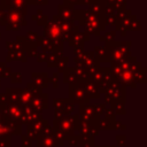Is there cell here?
I'll return each mask as SVG.
<instances>
[{"instance_id": "6da1fadb", "label": "cell", "mask_w": 147, "mask_h": 147, "mask_svg": "<svg viewBox=\"0 0 147 147\" xmlns=\"http://www.w3.org/2000/svg\"><path fill=\"white\" fill-rule=\"evenodd\" d=\"M75 16V22H78V26L83 28V32L91 36H100L101 31L106 30L105 23H103V16H96L91 14L88 10H83V9H75L74 13Z\"/></svg>"}, {"instance_id": "7a4b0ae2", "label": "cell", "mask_w": 147, "mask_h": 147, "mask_svg": "<svg viewBox=\"0 0 147 147\" xmlns=\"http://www.w3.org/2000/svg\"><path fill=\"white\" fill-rule=\"evenodd\" d=\"M78 125H79V116L75 114L65 115L57 121L53 119V127L57 129L64 136L65 140L67 138L76 134L75 132L78 131Z\"/></svg>"}, {"instance_id": "3957f363", "label": "cell", "mask_w": 147, "mask_h": 147, "mask_svg": "<svg viewBox=\"0 0 147 147\" xmlns=\"http://www.w3.org/2000/svg\"><path fill=\"white\" fill-rule=\"evenodd\" d=\"M25 25H26L25 16L22 13L14 9L6 10L3 26L6 28L7 31H18L21 30L22 26H25Z\"/></svg>"}, {"instance_id": "277c9868", "label": "cell", "mask_w": 147, "mask_h": 147, "mask_svg": "<svg viewBox=\"0 0 147 147\" xmlns=\"http://www.w3.org/2000/svg\"><path fill=\"white\" fill-rule=\"evenodd\" d=\"M42 38H46L48 40H62V32H61V28H60V17L57 15H53L52 18H48L47 23L44 26Z\"/></svg>"}, {"instance_id": "5b68a950", "label": "cell", "mask_w": 147, "mask_h": 147, "mask_svg": "<svg viewBox=\"0 0 147 147\" xmlns=\"http://www.w3.org/2000/svg\"><path fill=\"white\" fill-rule=\"evenodd\" d=\"M114 102H125V87L118 85L115 80L105 93V103L111 105Z\"/></svg>"}, {"instance_id": "8992f818", "label": "cell", "mask_w": 147, "mask_h": 147, "mask_svg": "<svg viewBox=\"0 0 147 147\" xmlns=\"http://www.w3.org/2000/svg\"><path fill=\"white\" fill-rule=\"evenodd\" d=\"M0 111L6 118L20 124L21 118L23 116V106L20 103H7L6 106L0 107Z\"/></svg>"}, {"instance_id": "52a82bcc", "label": "cell", "mask_w": 147, "mask_h": 147, "mask_svg": "<svg viewBox=\"0 0 147 147\" xmlns=\"http://www.w3.org/2000/svg\"><path fill=\"white\" fill-rule=\"evenodd\" d=\"M74 61H75L76 65H82L86 69H92V68L100 67V62H99V60L95 56L93 51H90V52L85 51L83 54L74 56Z\"/></svg>"}, {"instance_id": "ba28073f", "label": "cell", "mask_w": 147, "mask_h": 147, "mask_svg": "<svg viewBox=\"0 0 147 147\" xmlns=\"http://www.w3.org/2000/svg\"><path fill=\"white\" fill-rule=\"evenodd\" d=\"M68 100L74 103V105H85V103H90V98L87 96V94L83 91V88L78 85H69V96Z\"/></svg>"}, {"instance_id": "9c48e42d", "label": "cell", "mask_w": 147, "mask_h": 147, "mask_svg": "<svg viewBox=\"0 0 147 147\" xmlns=\"http://www.w3.org/2000/svg\"><path fill=\"white\" fill-rule=\"evenodd\" d=\"M79 119L90 122V123H94L98 124L100 117L96 114L95 110V105H91V103H85V105H79Z\"/></svg>"}, {"instance_id": "30bf717a", "label": "cell", "mask_w": 147, "mask_h": 147, "mask_svg": "<svg viewBox=\"0 0 147 147\" xmlns=\"http://www.w3.org/2000/svg\"><path fill=\"white\" fill-rule=\"evenodd\" d=\"M47 124H48L47 119L42 118V116H41L34 123H32L30 125H26V133H28L26 137L30 138L31 140H38L40 134H41V132H42V130L45 129V126Z\"/></svg>"}, {"instance_id": "8fae6325", "label": "cell", "mask_w": 147, "mask_h": 147, "mask_svg": "<svg viewBox=\"0 0 147 147\" xmlns=\"http://www.w3.org/2000/svg\"><path fill=\"white\" fill-rule=\"evenodd\" d=\"M29 107L34 111L40 114L42 110L48 108V94L47 93H39L37 95H33L32 100L29 103Z\"/></svg>"}, {"instance_id": "7c38bea8", "label": "cell", "mask_w": 147, "mask_h": 147, "mask_svg": "<svg viewBox=\"0 0 147 147\" xmlns=\"http://www.w3.org/2000/svg\"><path fill=\"white\" fill-rule=\"evenodd\" d=\"M22 133V125L8 119L5 124L0 125V138L10 137V134H21Z\"/></svg>"}, {"instance_id": "4fadbf2b", "label": "cell", "mask_w": 147, "mask_h": 147, "mask_svg": "<svg viewBox=\"0 0 147 147\" xmlns=\"http://www.w3.org/2000/svg\"><path fill=\"white\" fill-rule=\"evenodd\" d=\"M78 131L80 132L79 133L80 137H95L99 132V129H98V124L79 119Z\"/></svg>"}, {"instance_id": "5bb4252c", "label": "cell", "mask_w": 147, "mask_h": 147, "mask_svg": "<svg viewBox=\"0 0 147 147\" xmlns=\"http://www.w3.org/2000/svg\"><path fill=\"white\" fill-rule=\"evenodd\" d=\"M88 40H90V36H88V34L78 31V32L71 33V34L69 36V38H68L67 41H68V45H69L70 47L76 48V47L84 46V44H85L86 41H88Z\"/></svg>"}, {"instance_id": "9a60e30c", "label": "cell", "mask_w": 147, "mask_h": 147, "mask_svg": "<svg viewBox=\"0 0 147 147\" xmlns=\"http://www.w3.org/2000/svg\"><path fill=\"white\" fill-rule=\"evenodd\" d=\"M74 13H75V8L74 6H65L63 3H60L57 6V16L67 22H74L75 23V16H74Z\"/></svg>"}, {"instance_id": "2e32d148", "label": "cell", "mask_w": 147, "mask_h": 147, "mask_svg": "<svg viewBox=\"0 0 147 147\" xmlns=\"http://www.w3.org/2000/svg\"><path fill=\"white\" fill-rule=\"evenodd\" d=\"M31 79H32V84H34L38 88H40L41 91L44 88H47L49 83H48V79H49V76L47 72H32L31 74Z\"/></svg>"}, {"instance_id": "e0dca14e", "label": "cell", "mask_w": 147, "mask_h": 147, "mask_svg": "<svg viewBox=\"0 0 147 147\" xmlns=\"http://www.w3.org/2000/svg\"><path fill=\"white\" fill-rule=\"evenodd\" d=\"M78 85L83 88V91L87 94V96L91 99H99L100 98V93L99 90L96 87V85L94 83H92L91 80H86V82H79Z\"/></svg>"}, {"instance_id": "ac0fdd59", "label": "cell", "mask_w": 147, "mask_h": 147, "mask_svg": "<svg viewBox=\"0 0 147 147\" xmlns=\"http://www.w3.org/2000/svg\"><path fill=\"white\" fill-rule=\"evenodd\" d=\"M95 54V56L98 57L99 62H103V63H110V55H109V52L107 49L106 46H95L93 49H92Z\"/></svg>"}, {"instance_id": "d6986e66", "label": "cell", "mask_w": 147, "mask_h": 147, "mask_svg": "<svg viewBox=\"0 0 147 147\" xmlns=\"http://www.w3.org/2000/svg\"><path fill=\"white\" fill-rule=\"evenodd\" d=\"M106 1L105 0H93L92 3L88 6V11L96 16H103V8H105Z\"/></svg>"}, {"instance_id": "ffe728a7", "label": "cell", "mask_w": 147, "mask_h": 147, "mask_svg": "<svg viewBox=\"0 0 147 147\" xmlns=\"http://www.w3.org/2000/svg\"><path fill=\"white\" fill-rule=\"evenodd\" d=\"M26 0H10L6 10H9V9H14V10H17L20 13H22L24 16L26 14Z\"/></svg>"}, {"instance_id": "44dd1931", "label": "cell", "mask_w": 147, "mask_h": 147, "mask_svg": "<svg viewBox=\"0 0 147 147\" xmlns=\"http://www.w3.org/2000/svg\"><path fill=\"white\" fill-rule=\"evenodd\" d=\"M21 91H22V88H11V87H7L5 94H6V96H7L8 103H20Z\"/></svg>"}, {"instance_id": "7402d4cb", "label": "cell", "mask_w": 147, "mask_h": 147, "mask_svg": "<svg viewBox=\"0 0 147 147\" xmlns=\"http://www.w3.org/2000/svg\"><path fill=\"white\" fill-rule=\"evenodd\" d=\"M11 61L26 62V56H25L24 52H22V51H13V52H8L7 57H6V63L11 62Z\"/></svg>"}, {"instance_id": "603a6c76", "label": "cell", "mask_w": 147, "mask_h": 147, "mask_svg": "<svg viewBox=\"0 0 147 147\" xmlns=\"http://www.w3.org/2000/svg\"><path fill=\"white\" fill-rule=\"evenodd\" d=\"M72 70L78 79V83L88 80V69H86L82 65H75V67H72Z\"/></svg>"}, {"instance_id": "cb8c5ba5", "label": "cell", "mask_w": 147, "mask_h": 147, "mask_svg": "<svg viewBox=\"0 0 147 147\" xmlns=\"http://www.w3.org/2000/svg\"><path fill=\"white\" fill-rule=\"evenodd\" d=\"M115 118H109V117H103L102 119L100 118L98 122V129L99 130H115Z\"/></svg>"}, {"instance_id": "d4e9b609", "label": "cell", "mask_w": 147, "mask_h": 147, "mask_svg": "<svg viewBox=\"0 0 147 147\" xmlns=\"http://www.w3.org/2000/svg\"><path fill=\"white\" fill-rule=\"evenodd\" d=\"M38 146L37 147H60L59 142L56 141V139L54 138V136H49V137H44L40 138L38 141Z\"/></svg>"}, {"instance_id": "484cf974", "label": "cell", "mask_w": 147, "mask_h": 147, "mask_svg": "<svg viewBox=\"0 0 147 147\" xmlns=\"http://www.w3.org/2000/svg\"><path fill=\"white\" fill-rule=\"evenodd\" d=\"M24 37H25L26 41L33 47H38L39 44H40V40H41V37L33 30H28V32Z\"/></svg>"}, {"instance_id": "4316f807", "label": "cell", "mask_w": 147, "mask_h": 147, "mask_svg": "<svg viewBox=\"0 0 147 147\" xmlns=\"http://www.w3.org/2000/svg\"><path fill=\"white\" fill-rule=\"evenodd\" d=\"M63 82L67 83L68 85H75V84H78V79L72 70L71 67H68L64 72H63Z\"/></svg>"}, {"instance_id": "83f0119b", "label": "cell", "mask_w": 147, "mask_h": 147, "mask_svg": "<svg viewBox=\"0 0 147 147\" xmlns=\"http://www.w3.org/2000/svg\"><path fill=\"white\" fill-rule=\"evenodd\" d=\"M63 52H59V53H51L48 54V57H47V61H46V64L48 68H56L57 67V63L60 61V59L63 56Z\"/></svg>"}, {"instance_id": "f1b7e54d", "label": "cell", "mask_w": 147, "mask_h": 147, "mask_svg": "<svg viewBox=\"0 0 147 147\" xmlns=\"http://www.w3.org/2000/svg\"><path fill=\"white\" fill-rule=\"evenodd\" d=\"M133 79H134V83H141V84H145L147 82V69L141 67L139 68L138 70H136L133 72Z\"/></svg>"}, {"instance_id": "f546056e", "label": "cell", "mask_w": 147, "mask_h": 147, "mask_svg": "<svg viewBox=\"0 0 147 147\" xmlns=\"http://www.w3.org/2000/svg\"><path fill=\"white\" fill-rule=\"evenodd\" d=\"M33 94L28 90V88H22L21 91V96H20V105L22 106H28L30 101L32 100Z\"/></svg>"}, {"instance_id": "4dcf8cb0", "label": "cell", "mask_w": 147, "mask_h": 147, "mask_svg": "<svg viewBox=\"0 0 147 147\" xmlns=\"http://www.w3.org/2000/svg\"><path fill=\"white\" fill-rule=\"evenodd\" d=\"M115 31H119V33L122 36H125L126 32L129 31V18L125 20H121L117 22V24L115 25Z\"/></svg>"}, {"instance_id": "1f68e13d", "label": "cell", "mask_w": 147, "mask_h": 147, "mask_svg": "<svg viewBox=\"0 0 147 147\" xmlns=\"http://www.w3.org/2000/svg\"><path fill=\"white\" fill-rule=\"evenodd\" d=\"M39 46L41 47V49H42L44 53H47V54L55 53V49H54V47H53L51 40H48V39H46V38H42V37H41V40H40Z\"/></svg>"}, {"instance_id": "d6a6232c", "label": "cell", "mask_w": 147, "mask_h": 147, "mask_svg": "<svg viewBox=\"0 0 147 147\" xmlns=\"http://www.w3.org/2000/svg\"><path fill=\"white\" fill-rule=\"evenodd\" d=\"M129 30H133V31H140L141 30V23H140L139 18L133 14L129 18Z\"/></svg>"}, {"instance_id": "836d02e7", "label": "cell", "mask_w": 147, "mask_h": 147, "mask_svg": "<svg viewBox=\"0 0 147 147\" xmlns=\"http://www.w3.org/2000/svg\"><path fill=\"white\" fill-rule=\"evenodd\" d=\"M99 40L100 41H105L106 44H110V42H114L116 40V31L113 30V31H107L105 32L103 36H99Z\"/></svg>"}, {"instance_id": "e575fe53", "label": "cell", "mask_w": 147, "mask_h": 147, "mask_svg": "<svg viewBox=\"0 0 147 147\" xmlns=\"http://www.w3.org/2000/svg\"><path fill=\"white\" fill-rule=\"evenodd\" d=\"M78 147H94V137H80L79 136Z\"/></svg>"}, {"instance_id": "d590c367", "label": "cell", "mask_w": 147, "mask_h": 147, "mask_svg": "<svg viewBox=\"0 0 147 147\" xmlns=\"http://www.w3.org/2000/svg\"><path fill=\"white\" fill-rule=\"evenodd\" d=\"M118 20L116 17L115 14H111V15H103V23H105V26H115L117 24Z\"/></svg>"}, {"instance_id": "8d00e7d4", "label": "cell", "mask_w": 147, "mask_h": 147, "mask_svg": "<svg viewBox=\"0 0 147 147\" xmlns=\"http://www.w3.org/2000/svg\"><path fill=\"white\" fill-rule=\"evenodd\" d=\"M115 15H116L117 20H118V21H121V20L130 18V17H131V15H132V11H131L130 9H126V8H124V9H119V10H116Z\"/></svg>"}, {"instance_id": "74e56055", "label": "cell", "mask_w": 147, "mask_h": 147, "mask_svg": "<svg viewBox=\"0 0 147 147\" xmlns=\"http://www.w3.org/2000/svg\"><path fill=\"white\" fill-rule=\"evenodd\" d=\"M125 102H114L110 105V108L114 110L115 114H125Z\"/></svg>"}, {"instance_id": "f35d334b", "label": "cell", "mask_w": 147, "mask_h": 147, "mask_svg": "<svg viewBox=\"0 0 147 147\" xmlns=\"http://www.w3.org/2000/svg\"><path fill=\"white\" fill-rule=\"evenodd\" d=\"M68 62H69V57L65 56V55H63V56L60 59L59 63H57V67H56V68H57V71H59V72H64V70L68 68V67H67Z\"/></svg>"}, {"instance_id": "ab89813d", "label": "cell", "mask_w": 147, "mask_h": 147, "mask_svg": "<svg viewBox=\"0 0 147 147\" xmlns=\"http://www.w3.org/2000/svg\"><path fill=\"white\" fill-rule=\"evenodd\" d=\"M67 99H62V98H57V99H54L53 100V107H54V110H60L63 105L65 103Z\"/></svg>"}, {"instance_id": "60d3db41", "label": "cell", "mask_w": 147, "mask_h": 147, "mask_svg": "<svg viewBox=\"0 0 147 147\" xmlns=\"http://www.w3.org/2000/svg\"><path fill=\"white\" fill-rule=\"evenodd\" d=\"M10 80H11V83H14V84H20V83H22V79H23V77H22V74L21 72H11V75H10Z\"/></svg>"}, {"instance_id": "b9f144b4", "label": "cell", "mask_w": 147, "mask_h": 147, "mask_svg": "<svg viewBox=\"0 0 147 147\" xmlns=\"http://www.w3.org/2000/svg\"><path fill=\"white\" fill-rule=\"evenodd\" d=\"M48 83L52 84L53 88H57V87H59V72H54V74L49 77Z\"/></svg>"}, {"instance_id": "7bdbcfd3", "label": "cell", "mask_w": 147, "mask_h": 147, "mask_svg": "<svg viewBox=\"0 0 147 147\" xmlns=\"http://www.w3.org/2000/svg\"><path fill=\"white\" fill-rule=\"evenodd\" d=\"M114 7L115 10H119V9H124L126 6V0H115V2L111 5Z\"/></svg>"}, {"instance_id": "ee69618b", "label": "cell", "mask_w": 147, "mask_h": 147, "mask_svg": "<svg viewBox=\"0 0 147 147\" xmlns=\"http://www.w3.org/2000/svg\"><path fill=\"white\" fill-rule=\"evenodd\" d=\"M25 88H28V90H29L33 95H37V94H39V93H41V92H42L40 88H38V87H37L34 84H32V83H29V84L26 85V87H25Z\"/></svg>"}, {"instance_id": "f6af8a7d", "label": "cell", "mask_w": 147, "mask_h": 147, "mask_svg": "<svg viewBox=\"0 0 147 147\" xmlns=\"http://www.w3.org/2000/svg\"><path fill=\"white\" fill-rule=\"evenodd\" d=\"M21 147H32V140L26 136L21 137Z\"/></svg>"}, {"instance_id": "bcb514c9", "label": "cell", "mask_w": 147, "mask_h": 147, "mask_svg": "<svg viewBox=\"0 0 147 147\" xmlns=\"http://www.w3.org/2000/svg\"><path fill=\"white\" fill-rule=\"evenodd\" d=\"M38 48L37 47H30L29 49H26L25 52H24V54H25V56L28 57H33V56H37L38 55Z\"/></svg>"}, {"instance_id": "7dc6e473", "label": "cell", "mask_w": 147, "mask_h": 147, "mask_svg": "<svg viewBox=\"0 0 147 147\" xmlns=\"http://www.w3.org/2000/svg\"><path fill=\"white\" fill-rule=\"evenodd\" d=\"M78 140H79V134H74L69 138H67L65 141H68V145L69 146H72V145H78Z\"/></svg>"}, {"instance_id": "c3c4849f", "label": "cell", "mask_w": 147, "mask_h": 147, "mask_svg": "<svg viewBox=\"0 0 147 147\" xmlns=\"http://www.w3.org/2000/svg\"><path fill=\"white\" fill-rule=\"evenodd\" d=\"M6 48H7V51H8V52L17 51L16 41H9V40H7V41H6Z\"/></svg>"}, {"instance_id": "681fc988", "label": "cell", "mask_w": 147, "mask_h": 147, "mask_svg": "<svg viewBox=\"0 0 147 147\" xmlns=\"http://www.w3.org/2000/svg\"><path fill=\"white\" fill-rule=\"evenodd\" d=\"M106 103H99V105H95V110H96V114L99 115V117L101 118V115L103 114L105 109H106Z\"/></svg>"}, {"instance_id": "f907efd6", "label": "cell", "mask_w": 147, "mask_h": 147, "mask_svg": "<svg viewBox=\"0 0 147 147\" xmlns=\"http://www.w3.org/2000/svg\"><path fill=\"white\" fill-rule=\"evenodd\" d=\"M47 57H48V54H47V53L40 52V53H38V55H37V61H38L39 63H44V62L47 61Z\"/></svg>"}, {"instance_id": "816d5d0a", "label": "cell", "mask_w": 147, "mask_h": 147, "mask_svg": "<svg viewBox=\"0 0 147 147\" xmlns=\"http://www.w3.org/2000/svg\"><path fill=\"white\" fill-rule=\"evenodd\" d=\"M48 3V0H26V5H40V6H44V5H47Z\"/></svg>"}, {"instance_id": "f5cc1de1", "label": "cell", "mask_w": 147, "mask_h": 147, "mask_svg": "<svg viewBox=\"0 0 147 147\" xmlns=\"http://www.w3.org/2000/svg\"><path fill=\"white\" fill-rule=\"evenodd\" d=\"M0 147H10V137L0 138Z\"/></svg>"}, {"instance_id": "db71d44e", "label": "cell", "mask_w": 147, "mask_h": 147, "mask_svg": "<svg viewBox=\"0 0 147 147\" xmlns=\"http://www.w3.org/2000/svg\"><path fill=\"white\" fill-rule=\"evenodd\" d=\"M47 21H48V16L44 14V15H42L38 21H37V24H38V25H40V26H45V24L47 23Z\"/></svg>"}, {"instance_id": "11a10c76", "label": "cell", "mask_w": 147, "mask_h": 147, "mask_svg": "<svg viewBox=\"0 0 147 147\" xmlns=\"http://www.w3.org/2000/svg\"><path fill=\"white\" fill-rule=\"evenodd\" d=\"M125 139H126V136H124V134H117L116 136V140H117V144L118 145H121V146H124L125 145Z\"/></svg>"}, {"instance_id": "9f6ffc18", "label": "cell", "mask_w": 147, "mask_h": 147, "mask_svg": "<svg viewBox=\"0 0 147 147\" xmlns=\"http://www.w3.org/2000/svg\"><path fill=\"white\" fill-rule=\"evenodd\" d=\"M10 75H11V68L10 67H6L3 72H2V75H1V78H9Z\"/></svg>"}, {"instance_id": "6f0895ef", "label": "cell", "mask_w": 147, "mask_h": 147, "mask_svg": "<svg viewBox=\"0 0 147 147\" xmlns=\"http://www.w3.org/2000/svg\"><path fill=\"white\" fill-rule=\"evenodd\" d=\"M63 5H65V6L80 5V0H63Z\"/></svg>"}, {"instance_id": "680465c9", "label": "cell", "mask_w": 147, "mask_h": 147, "mask_svg": "<svg viewBox=\"0 0 147 147\" xmlns=\"http://www.w3.org/2000/svg\"><path fill=\"white\" fill-rule=\"evenodd\" d=\"M7 103H8V101H7V96H6V94H5V93H0V107L6 106Z\"/></svg>"}, {"instance_id": "91938a15", "label": "cell", "mask_w": 147, "mask_h": 147, "mask_svg": "<svg viewBox=\"0 0 147 147\" xmlns=\"http://www.w3.org/2000/svg\"><path fill=\"white\" fill-rule=\"evenodd\" d=\"M42 15H44L42 10H41V9H39V10L37 11V14H33V15H31V18H32V21H36V22H37V21H38V20H39V18H40Z\"/></svg>"}, {"instance_id": "94428289", "label": "cell", "mask_w": 147, "mask_h": 147, "mask_svg": "<svg viewBox=\"0 0 147 147\" xmlns=\"http://www.w3.org/2000/svg\"><path fill=\"white\" fill-rule=\"evenodd\" d=\"M84 52H85L84 46H80V47H76V48H74V55H75V56L80 55V54H83Z\"/></svg>"}, {"instance_id": "6125c7cd", "label": "cell", "mask_w": 147, "mask_h": 147, "mask_svg": "<svg viewBox=\"0 0 147 147\" xmlns=\"http://www.w3.org/2000/svg\"><path fill=\"white\" fill-rule=\"evenodd\" d=\"M5 15H6V10H3L1 7H0V24L3 25V22H5Z\"/></svg>"}, {"instance_id": "be15d7a7", "label": "cell", "mask_w": 147, "mask_h": 147, "mask_svg": "<svg viewBox=\"0 0 147 147\" xmlns=\"http://www.w3.org/2000/svg\"><path fill=\"white\" fill-rule=\"evenodd\" d=\"M6 67H7V63L6 62H0V78H1V75H2V72H3V70H5Z\"/></svg>"}, {"instance_id": "e7e4bbea", "label": "cell", "mask_w": 147, "mask_h": 147, "mask_svg": "<svg viewBox=\"0 0 147 147\" xmlns=\"http://www.w3.org/2000/svg\"><path fill=\"white\" fill-rule=\"evenodd\" d=\"M92 1L93 0H80V5H87V6H90L92 3Z\"/></svg>"}, {"instance_id": "03108f58", "label": "cell", "mask_w": 147, "mask_h": 147, "mask_svg": "<svg viewBox=\"0 0 147 147\" xmlns=\"http://www.w3.org/2000/svg\"><path fill=\"white\" fill-rule=\"evenodd\" d=\"M0 87H1V78H0Z\"/></svg>"}, {"instance_id": "003e7915", "label": "cell", "mask_w": 147, "mask_h": 147, "mask_svg": "<svg viewBox=\"0 0 147 147\" xmlns=\"http://www.w3.org/2000/svg\"><path fill=\"white\" fill-rule=\"evenodd\" d=\"M0 41H1V33H0Z\"/></svg>"}]
</instances>
